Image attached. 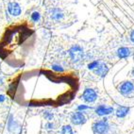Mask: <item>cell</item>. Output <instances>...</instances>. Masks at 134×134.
<instances>
[{
  "label": "cell",
  "instance_id": "6",
  "mask_svg": "<svg viewBox=\"0 0 134 134\" xmlns=\"http://www.w3.org/2000/svg\"><path fill=\"white\" fill-rule=\"evenodd\" d=\"M114 111V109L113 107H109L106 105H99L94 109V113L98 115V116H107L110 115Z\"/></svg>",
  "mask_w": 134,
  "mask_h": 134
},
{
  "label": "cell",
  "instance_id": "13",
  "mask_svg": "<svg viewBox=\"0 0 134 134\" xmlns=\"http://www.w3.org/2000/svg\"><path fill=\"white\" fill-rule=\"evenodd\" d=\"M60 134H74L73 132V129L70 125H65L62 127L60 130Z\"/></svg>",
  "mask_w": 134,
  "mask_h": 134
},
{
  "label": "cell",
  "instance_id": "16",
  "mask_svg": "<svg viewBox=\"0 0 134 134\" xmlns=\"http://www.w3.org/2000/svg\"><path fill=\"white\" fill-rule=\"evenodd\" d=\"M99 62L100 60H93V62H90L88 64V69L89 70H92V71H93V70L96 69V67H97L98 63H99Z\"/></svg>",
  "mask_w": 134,
  "mask_h": 134
},
{
  "label": "cell",
  "instance_id": "14",
  "mask_svg": "<svg viewBox=\"0 0 134 134\" xmlns=\"http://www.w3.org/2000/svg\"><path fill=\"white\" fill-rule=\"evenodd\" d=\"M52 70L56 73H63L64 72V68H63L60 64H58V63L52 64Z\"/></svg>",
  "mask_w": 134,
  "mask_h": 134
},
{
  "label": "cell",
  "instance_id": "5",
  "mask_svg": "<svg viewBox=\"0 0 134 134\" xmlns=\"http://www.w3.org/2000/svg\"><path fill=\"white\" fill-rule=\"evenodd\" d=\"M119 91L122 96H130L134 92V84L131 81H124L119 86Z\"/></svg>",
  "mask_w": 134,
  "mask_h": 134
},
{
  "label": "cell",
  "instance_id": "8",
  "mask_svg": "<svg viewBox=\"0 0 134 134\" xmlns=\"http://www.w3.org/2000/svg\"><path fill=\"white\" fill-rule=\"evenodd\" d=\"M8 12L12 16L17 17L22 13V9L17 2H10L8 5Z\"/></svg>",
  "mask_w": 134,
  "mask_h": 134
},
{
  "label": "cell",
  "instance_id": "22",
  "mask_svg": "<svg viewBox=\"0 0 134 134\" xmlns=\"http://www.w3.org/2000/svg\"><path fill=\"white\" fill-rule=\"evenodd\" d=\"M3 83H4V82H3V79L2 77H0V85H2Z\"/></svg>",
  "mask_w": 134,
  "mask_h": 134
},
{
  "label": "cell",
  "instance_id": "15",
  "mask_svg": "<svg viewBox=\"0 0 134 134\" xmlns=\"http://www.w3.org/2000/svg\"><path fill=\"white\" fill-rule=\"evenodd\" d=\"M30 18L34 23H37V22H39L40 19H41V14H40V12H33L31 13Z\"/></svg>",
  "mask_w": 134,
  "mask_h": 134
},
{
  "label": "cell",
  "instance_id": "7",
  "mask_svg": "<svg viewBox=\"0 0 134 134\" xmlns=\"http://www.w3.org/2000/svg\"><path fill=\"white\" fill-rule=\"evenodd\" d=\"M48 13H49V16H50L51 19L55 22L60 21V20H62L63 17H64L63 12H62L60 9H59V8H52V9L49 10Z\"/></svg>",
  "mask_w": 134,
  "mask_h": 134
},
{
  "label": "cell",
  "instance_id": "2",
  "mask_svg": "<svg viewBox=\"0 0 134 134\" xmlns=\"http://www.w3.org/2000/svg\"><path fill=\"white\" fill-rule=\"evenodd\" d=\"M92 130L94 134H107L110 130V125L108 123V119L104 118L102 120L94 122L92 126Z\"/></svg>",
  "mask_w": 134,
  "mask_h": 134
},
{
  "label": "cell",
  "instance_id": "23",
  "mask_svg": "<svg viewBox=\"0 0 134 134\" xmlns=\"http://www.w3.org/2000/svg\"><path fill=\"white\" fill-rule=\"evenodd\" d=\"M132 76H133V77H134V69L132 70Z\"/></svg>",
  "mask_w": 134,
  "mask_h": 134
},
{
  "label": "cell",
  "instance_id": "11",
  "mask_svg": "<svg viewBox=\"0 0 134 134\" xmlns=\"http://www.w3.org/2000/svg\"><path fill=\"white\" fill-rule=\"evenodd\" d=\"M129 110L130 109L129 107H126V106H119L116 110H115V114L118 118H125L129 114Z\"/></svg>",
  "mask_w": 134,
  "mask_h": 134
},
{
  "label": "cell",
  "instance_id": "3",
  "mask_svg": "<svg viewBox=\"0 0 134 134\" xmlns=\"http://www.w3.org/2000/svg\"><path fill=\"white\" fill-rule=\"evenodd\" d=\"M82 99L86 103H93L97 99V93L92 88H86L82 93Z\"/></svg>",
  "mask_w": 134,
  "mask_h": 134
},
{
  "label": "cell",
  "instance_id": "17",
  "mask_svg": "<svg viewBox=\"0 0 134 134\" xmlns=\"http://www.w3.org/2000/svg\"><path fill=\"white\" fill-rule=\"evenodd\" d=\"M92 107L90 106H87V105H79L77 107V111H82L83 113L84 110H91Z\"/></svg>",
  "mask_w": 134,
  "mask_h": 134
},
{
  "label": "cell",
  "instance_id": "21",
  "mask_svg": "<svg viewBox=\"0 0 134 134\" xmlns=\"http://www.w3.org/2000/svg\"><path fill=\"white\" fill-rule=\"evenodd\" d=\"M130 41H131V43H134V29L131 31V33H130Z\"/></svg>",
  "mask_w": 134,
  "mask_h": 134
},
{
  "label": "cell",
  "instance_id": "9",
  "mask_svg": "<svg viewBox=\"0 0 134 134\" xmlns=\"http://www.w3.org/2000/svg\"><path fill=\"white\" fill-rule=\"evenodd\" d=\"M93 73L96 75H97V76H99V77H104L106 76V75L108 74L109 72V67L108 65L106 64L104 62H99V63H98L97 67H96V69L93 71Z\"/></svg>",
  "mask_w": 134,
  "mask_h": 134
},
{
  "label": "cell",
  "instance_id": "20",
  "mask_svg": "<svg viewBox=\"0 0 134 134\" xmlns=\"http://www.w3.org/2000/svg\"><path fill=\"white\" fill-rule=\"evenodd\" d=\"M5 100H6V96H3V94H0V103L5 102Z\"/></svg>",
  "mask_w": 134,
  "mask_h": 134
},
{
  "label": "cell",
  "instance_id": "4",
  "mask_svg": "<svg viewBox=\"0 0 134 134\" xmlns=\"http://www.w3.org/2000/svg\"><path fill=\"white\" fill-rule=\"evenodd\" d=\"M70 120H71V123L75 126H80L86 123L87 118L82 111H76L71 115Z\"/></svg>",
  "mask_w": 134,
  "mask_h": 134
},
{
  "label": "cell",
  "instance_id": "19",
  "mask_svg": "<svg viewBox=\"0 0 134 134\" xmlns=\"http://www.w3.org/2000/svg\"><path fill=\"white\" fill-rule=\"evenodd\" d=\"M46 127H47L48 129H53V127H54V124H53L52 122H48L47 124L46 125Z\"/></svg>",
  "mask_w": 134,
  "mask_h": 134
},
{
  "label": "cell",
  "instance_id": "10",
  "mask_svg": "<svg viewBox=\"0 0 134 134\" xmlns=\"http://www.w3.org/2000/svg\"><path fill=\"white\" fill-rule=\"evenodd\" d=\"M116 54H117V57L119 59H126L131 55V50H130V48L123 46V47L118 48Z\"/></svg>",
  "mask_w": 134,
  "mask_h": 134
},
{
  "label": "cell",
  "instance_id": "1",
  "mask_svg": "<svg viewBox=\"0 0 134 134\" xmlns=\"http://www.w3.org/2000/svg\"><path fill=\"white\" fill-rule=\"evenodd\" d=\"M69 57L74 63H79L84 58V50L83 48L79 44H75L70 48L68 51Z\"/></svg>",
  "mask_w": 134,
  "mask_h": 134
},
{
  "label": "cell",
  "instance_id": "18",
  "mask_svg": "<svg viewBox=\"0 0 134 134\" xmlns=\"http://www.w3.org/2000/svg\"><path fill=\"white\" fill-rule=\"evenodd\" d=\"M43 116H44V118L47 120H49V121H51V120L53 119V113H50V111H44V114H43Z\"/></svg>",
  "mask_w": 134,
  "mask_h": 134
},
{
  "label": "cell",
  "instance_id": "12",
  "mask_svg": "<svg viewBox=\"0 0 134 134\" xmlns=\"http://www.w3.org/2000/svg\"><path fill=\"white\" fill-rule=\"evenodd\" d=\"M8 129H9V130H10V132H12V133H16L18 130L20 129V126L19 124L15 121L13 118L10 116V120H9V124H8Z\"/></svg>",
  "mask_w": 134,
  "mask_h": 134
}]
</instances>
